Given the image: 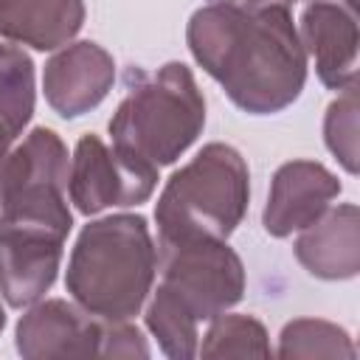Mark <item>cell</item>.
<instances>
[{
    "label": "cell",
    "mask_w": 360,
    "mask_h": 360,
    "mask_svg": "<svg viewBox=\"0 0 360 360\" xmlns=\"http://www.w3.org/2000/svg\"><path fill=\"white\" fill-rule=\"evenodd\" d=\"M194 59L248 112L264 115L298 98L307 59L287 6L248 8L214 0L188 22Z\"/></svg>",
    "instance_id": "1"
},
{
    "label": "cell",
    "mask_w": 360,
    "mask_h": 360,
    "mask_svg": "<svg viewBox=\"0 0 360 360\" xmlns=\"http://www.w3.org/2000/svg\"><path fill=\"white\" fill-rule=\"evenodd\" d=\"M155 276V248L143 217H110L87 225L68 264V292L104 321L132 318Z\"/></svg>",
    "instance_id": "2"
},
{
    "label": "cell",
    "mask_w": 360,
    "mask_h": 360,
    "mask_svg": "<svg viewBox=\"0 0 360 360\" xmlns=\"http://www.w3.org/2000/svg\"><path fill=\"white\" fill-rule=\"evenodd\" d=\"M248 208V166L225 143H208L188 166L172 174L155 208L158 245L225 239Z\"/></svg>",
    "instance_id": "3"
},
{
    "label": "cell",
    "mask_w": 360,
    "mask_h": 360,
    "mask_svg": "<svg viewBox=\"0 0 360 360\" xmlns=\"http://www.w3.org/2000/svg\"><path fill=\"white\" fill-rule=\"evenodd\" d=\"M205 101L186 65L169 62L152 79L129 87L110 121L112 143L155 166L174 163L200 135Z\"/></svg>",
    "instance_id": "4"
},
{
    "label": "cell",
    "mask_w": 360,
    "mask_h": 360,
    "mask_svg": "<svg viewBox=\"0 0 360 360\" xmlns=\"http://www.w3.org/2000/svg\"><path fill=\"white\" fill-rule=\"evenodd\" d=\"M160 278L158 290L194 321L222 315L245 290L242 262L222 239L160 245Z\"/></svg>",
    "instance_id": "5"
},
{
    "label": "cell",
    "mask_w": 360,
    "mask_h": 360,
    "mask_svg": "<svg viewBox=\"0 0 360 360\" xmlns=\"http://www.w3.org/2000/svg\"><path fill=\"white\" fill-rule=\"evenodd\" d=\"M68 183L76 208L96 214L110 205H138L149 200L158 183V166L118 146L107 149L96 135H84L76 143Z\"/></svg>",
    "instance_id": "6"
},
{
    "label": "cell",
    "mask_w": 360,
    "mask_h": 360,
    "mask_svg": "<svg viewBox=\"0 0 360 360\" xmlns=\"http://www.w3.org/2000/svg\"><path fill=\"white\" fill-rule=\"evenodd\" d=\"M70 225L39 217H0V290L11 307L37 301L56 278Z\"/></svg>",
    "instance_id": "7"
},
{
    "label": "cell",
    "mask_w": 360,
    "mask_h": 360,
    "mask_svg": "<svg viewBox=\"0 0 360 360\" xmlns=\"http://www.w3.org/2000/svg\"><path fill=\"white\" fill-rule=\"evenodd\" d=\"M340 194V183L321 163H284L270 188V202L264 208V228L273 236H287L298 228L312 225L332 197Z\"/></svg>",
    "instance_id": "8"
},
{
    "label": "cell",
    "mask_w": 360,
    "mask_h": 360,
    "mask_svg": "<svg viewBox=\"0 0 360 360\" xmlns=\"http://www.w3.org/2000/svg\"><path fill=\"white\" fill-rule=\"evenodd\" d=\"M110 84L112 59L93 42H76L45 65V98L65 118L96 107Z\"/></svg>",
    "instance_id": "9"
},
{
    "label": "cell",
    "mask_w": 360,
    "mask_h": 360,
    "mask_svg": "<svg viewBox=\"0 0 360 360\" xmlns=\"http://www.w3.org/2000/svg\"><path fill=\"white\" fill-rule=\"evenodd\" d=\"M304 45L326 87L346 90L357 79V20L338 3H312L301 14Z\"/></svg>",
    "instance_id": "10"
},
{
    "label": "cell",
    "mask_w": 360,
    "mask_h": 360,
    "mask_svg": "<svg viewBox=\"0 0 360 360\" xmlns=\"http://www.w3.org/2000/svg\"><path fill=\"white\" fill-rule=\"evenodd\" d=\"M101 323L90 312L65 301H45L31 309L17 326V352L22 357H65L98 354Z\"/></svg>",
    "instance_id": "11"
},
{
    "label": "cell",
    "mask_w": 360,
    "mask_h": 360,
    "mask_svg": "<svg viewBox=\"0 0 360 360\" xmlns=\"http://www.w3.org/2000/svg\"><path fill=\"white\" fill-rule=\"evenodd\" d=\"M84 22L82 0H0V37L51 51Z\"/></svg>",
    "instance_id": "12"
},
{
    "label": "cell",
    "mask_w": 360,
    "mask_h": 360,
    "mask_svg": "<svg viewBox=\"0 0 360 360\" xmlns=\"http://www.w3.org/2000/svg\"><path fill=\"white\" fill-rule=\"evenodd\" d=\"M315 225V222H312ZM298 262L321 278H349L357 273V208L343 205L295 242Z\"/></svg>",
    "instance_id": "13"
},
{
    "label": "cell",
    "mask_w": 360,
    "mask_h": 360,
    "mask_svg": "<svg viewBox=\"0 0 360 360\" xmlns=\"http://www.w3.org/2000/svg\"><path fill=\"white\" fill-rule=\"evenodd\" d=\"M34 112V65L11 45H0V121L17 138Z\"/></svg>",
    "instance_id": "14"
},
{
    "label": "cell",
    "mask_w": 360,
    "mask_h": 360,
    "mask_svg": "<svg viewBox=\"0 0 360 360\" xmlns=\"http://www.w3.org/2000/svg\"><path fill=\"white\" fill-rule=\"evenodd\" d=\"M146 326L158 338L160 349L169 357H194L197 354V321L180 309L169 295L160 290L155 292L146 309Z\"/></svg>",
    "instance_id": "15"
},
{
    "label": "cell",
    "mask_w": 360,
    "mask_h": 360,
    "mask_svg": "<svg viewBox=\"0 0 360 360\" xmlns=\"http://www.w3.org/2000/svg\"><path fill=\"white\" fill-rule=\"evenodd\" d=\"M205 357H228V354H270L264 326L248 315H225L214 321L205 335V343L197 349Z\"/></svg>",
    "instance_id": "16"
},
{
    "label": "cell",
    "mask_w": 360,
    "mask_h": 360,
    "mask_svg": "<svg viewBox=\"0 0 360 360\" xmlns=\"http://www.w3.org/2000/svg\"><path fill=\"white\" fill-rule=\"evenodd\" d=\"M281 357H321V354H346L354 357L349 335L323 321H295L281 332Z\"/></svg>",
    "instance_id": "17"
},
{
    "label": "cell",
    "mask_w": 360,
    "mask_h": 360,
    "mask_svg": "<svg viewBox=\"0 0 360 360\" xmlns=\"http://www.w3.org/2000/svg\"><path fill=\"white\" fill-rule=\"evenodd\" d=\"M326 143L340 158L346 172H357V96L354 84L346 87V96L329 107L326 115Z\"/></svg>",
    "instance_id": "18"
},
{
    "label": "cell",
    "mask_w": 360,
    "mask_h": 360,
    "mask_svg": "<svg viewBox=\"0 0 360 360\" xmlns=\"http://www.w3.org/2000/svg\"><path fill=\"white\" fill-rule=\"evenodd\" d=\"M98 354H112V357H146L149 346L143 340V335L124 323V321H112V323H101V338H98Z\"/></svg>",
    "instance_id": "19"
},
{
    "label": "cell",
    "mask_w": 360,
    "mask_h": 360,
    "mask_svg": "<svg viewBox=\"0 0 360 360\" xmlns=\"http://www.w3.org/2000/svg\"><path fill=\"white\" fill-rule=\"evenodd\" d=\"M225 3H236V6H248V8H262V6H287L292 0H225Z\"/></svg>",
    "instance_id": "20"
},
{
    "label": "cell",
    "mask_w": 360,
    "mask_h": 360,
    "mask_svg": "<svg viewBox=\"0 0 360 360\" xmlns=\"http://www.w3.org/2000/svg\"><path fill=\"white\" fill-rule=\"evenodd\" d=\"M312 3H338V6L343 3L346 8H352V11H354V0H312Z\"/></svg>",
    "instance_id": "21"
},
{
    "label": "cell",
    "mask_w": 360,
    "mask_h": 360,
    "mask_svg": "<svg viewBox=\"0 0 360 360\" xmlns=\"http://www.w3.org/2000/svg\"><path fill=\"white\" fill-rule=\"evenodd\" d=\"M3 323H6V315H3V307H0V329H3Z\"/></svg>",
    "instance_id": "22"
}]
</instances>
